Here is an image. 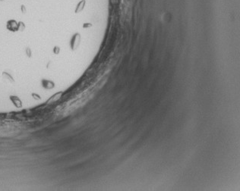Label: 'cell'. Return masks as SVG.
Masks as SVG:
<instances>
[{
  "label": "cell",
  "mask_w": 240,
  "mask_h": 191,
  "mask_svg": "<svg viewBox=\"0 0 240 191\" xmlns=\"http://www.w3.org/2000/svg\"><path fill=\"white\" fill-rule=\"evenodd\" d=\"M21 12L23 13V14H25L27 12V9H26V7L24 5H21Z\"/></svg>",
  "instance_id": "obj_10"
},
{
  "label": "cell",
  "mask_w": 240,
  "mask_h": 191,
  "mask_svg": "<svg viewBox=\"0 0 240 191\" xmlns=\"http://www.w3.org/2000/svg\"><path fill=\"white\" fill-rule=\"evenodd\" d=\"M32 96H35L34 99H36V100H40V96L37 95V94L33 93L32 94Z\"/></svg>",
  "instance_id": "obj_11"
},
{
  "label": "cell",
  "mask_w": 240,
  "mask_h": 191,
  "mask_svg": "<svg viewBox=\"0 0 240 191\" xmlns=\"http://www.w3.org/2000/svg\"><path fill=\"white\" fill-rule=\"evenodd\" d=\"M42 85L45 89H53L55 87V83L52 80H42Z\"/></svg>",
  "instance_id": "obj_5"
},
{
  "label": "cell",
  "mask_w": 240,
  "mask_h": 191,
  "mask_svg": "<svg viewBox=\"0 0 240 191\" xmlns=\"http://www.w3.org/2000/svg\"><path fill=\"white\" fill-rule=\"evenodd\" d=\"M10 100L12 101L14 106L17 108H21L22 107V102L21 100L19 99L18 96H10Z\"/></svg>",
  "instance_id": "obj_4"
},
{
  "label": "cell",
  "mask_w": 240,
  "mask_h": 191,
  "mask_svg": "<svg viewBox=\"0 0 240 191\" xmlns=\"http://www.w3.org/2000/svg\"><path fill=\"white\" fill-rule=\"evenodd\" d=\"M25 29V25L24 24V22L22 21H20V22L18 23V31H24Z\"/></svg>",
  "instance_id": "obj_6"
},
{
  "label": "cell",
  "mask_w": 240,
  "mask_h": 191,
  "mask_svg": "<svg viewBox=\"0 0 240 191\" xmlns=\"http://www.w3.org/2000/svg\"><path fill=\"white\" fill-rule=\"evenodd\" d=\"M59 52H60V49H59V46H54L53 48V53L54 54H59Z\"/></svg>",
  "instance_id": "obj_9"
},
{
  "label": "cell",
  "mask_w": 240,
  "mask_h": 191,
  "mask_svg": "<svg viewBox=\"0 0 240 191\" xmlns=\"http://www.w3.org/2000/svg\"><path fill=\"white\" fill-rule=\"evenodd\" d=\"M2 79L4 80L6 82V83H11V84H14V83H15V81H14V79L13 78L12 76L9 73H7V72H5V71L2 72Z\"/></svg>",
  "instance_id": "obj_2"
},
{
  "label": "cell",
  "mask_w": 240,
  "mask_h": 191,
  "mask_svg": "<svg viewBox=\"0 0 240 191\" xmlns=\"http://www.w3.org/2000/svg\"><path fill=\"white\" fill-rule=\"evenodd\" d=\"M84 1H83V2H80L79 3V5H78V6H77V9H76V12H79V11H81L82 9V8H83V5H84Z\"/></svg>",
  "instance_id": "obj_7"
},
{
  "label": "cell",
  "mask_w": 240,
  "mask_h": 191,
  "mask_svg": "<svg viewBox=\"0 0 240 191\" xmlns=\"http://www.w3.org/2000/svg\"><path fill=\"white\" fill-rule=\"evenodd\" d=\"M7 29L10 31L15 32L18 31V22L14 20H10L7 22Z\"/></svg>",
  "instance_id": "obj_1"
},
{
  "label": "cell",
  "mask_w": 240,
  "mask_h": 191,
  "mask_svg": "<svg viewBox=\"0 0 240 191\" xmlns=\"http://www.w3.org/2000/svg\"><path fill=\"white\" fill-rule=\"evenodd\" d=\"M25 53H26L27 56L28 58H31V55H32V53H31V50L30 48H26V49H25Z\"/></svg>",
  "instance_id": "obj_8"
},
{
  "label": "cell",
  "mask_w": 240,
  "mask_h": 191,
  "mask_svg": "<svg viewBox=\"0 0 240 191\" xmlns=\"http://www.w3.org/2000/svg\"><path fill=\"white\" fill-rule=\"evenodd\" d=\"M80 40H81V37H80V35L78 34V33H76V34L73 37V38H72V40H71V49H77V47L79 46Z\"/></svg>",
  "instance_id": "obj_3"
}]
</instances>
